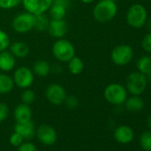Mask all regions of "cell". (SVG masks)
<instances>
[{
    "label": "cell",
    "mask_w": 151,
    "mask_h": 151,
    "mask_svg": "<svg viewBox=\"0 0 151 151\" xmlns=\"http://www.w3.org/2000/svg\"><path fill=\"white\" fill-rule=\"evenodd\" d=\"M117 9V6L113 0H100L93 9V16L98 22L106 23L116 17Z\"/></svg>",
    "instance_id": "1"
},
{
    "label": "cell",
    "mask_w": 151,
    "mask_h": 151,
    "mask_svg": "<svg viewBox=\"0 0 151 151\" xmlns=\"http://www.w3.org/2000/svg\"><path fill=\"white\" fill-rule=\"evenodd\" d=\"M52 52L59 62L65 63L76 55V49L69 40L63 37L55 40L52 46Z\"/></svg>",
    "instance_id": "2"
},
{
    "label": "cell",
    "mask_w": 151,
    "mask_h": 151,
    "mask_svg": "<svg viewBox=\"0 0 151 151\" xmlns=\"http://www.w3.org/2000/svg\"><path fill=\"white\" fill-rule=\"evenodd\" d=\"M147 79L146 75L139 71H133L128 75L125 81V88L132 95H140L147 89Z\"/></svg>",
    "instance_id": "3"
},
{
    "label": "cell",
    "mask_w": 151,
    "mask_h": 151,
    "mask_svg": "<svg viewBox=\"0 0 151 151\" xmlns=\"http://www.w3.org/2000/svg\"><path fill=\"white\" fill-rule=\"evenodd\" d=\"M127 94L128 92L125 86L118 83H112L108 85L105 87L103 93L105 100L109 103L116 106L124 104L127 98Z\"/></svg>",
    "instance_id": "4"
},
{
    "label": "cell",
    "mask_w": 151,
    "mask_h": 151,
    "mask_svg": "<svg viewBox=\"0 0 151 151\" xmlns=\"http://www.w3.org/2000/svg\"><path fill=\"white\" fill-rule=\"evenodd\" d=\"M125 18L129 26L133 29H139L146 24L147 20V9L140 4H134L128 8Z\"/></svg>",
    "instance_id": "5"
},
{
    "label": "cell",
    "mask_w": 151,
    "mask_h": 151,
    "mask_svg": "<svg viewBox=\"0 0 151 151\" xmlns=\"http://www.w3.org/2000/svg\"><path fill=\"white\" fill-rule=\"evenodd\" d=\"M13 80L14 86L21 89L30 88L35 80V74L32 69L27 66L18 67L14 70Z\"/></svg>",
    "instance_id": "6"
},
{
    "label": "cell",
    "mask_w": 151,
    "mask_h": 151,
    "mask_svg": "<svg viewBox=\"0 0 151 151\" xmlns=\"http://www.w3.org/2000/svg\"><path fill=\"white\" fill-rule=\"evenodd\" d=\"M35 16L26 11L19 13L12 21L13 29L19 34H26L34 29Z\"/></svg>",
    "instance_id": "7"
},
{
    "label": "cell",
    "mask_w": 151,
    "mask_h": 151,
    "mask_svg": "<svg viewBox=\"0 0 151 151\" xmlns=\"http://www.w3.org/2000/svg\"><path fill=\"white\" fill-rule=\"evenodd\" d=\"M133 49L129 45L121 44L113 48L110 53V59L115 65H127L133 58Z\"/></svg>",
    "instance_id": "8"
},
{
    "label": "cell",
    "mask_w": 151,
    "mask_h": 151,
    "mask_svg": "<svg viewBox=\"0 0 151 151\" xmlns=\"http://www.w3.org/2000/svg\"><path fill=\"white\" fill-rule=\"evenodd\" d=\"M45 97L50 103L53 105H61L65 101L67 92L61 85L52 83L46 87Z\"/></svg>",
    "instance_id": "9"
},
{
    "label": "cell",
    "mask_w": 151,
    "mask_h": 151,
    "mask_svg": "<svg viewBox=\"0 0 151 151\" xmlns=\"http://www.w3.org/2000/svg\"><path fill=\"white\" fill-rule=\"evenodd\" d=\"M53 0H22V5L24 11L33 15L45 14L51 7Z\"/></svg>",
    "instance_id": "10"
},
{
    "label": "cell",
    "mask_w": 151,
    "mask_h": 151,
    "mask_svg": "<svg viewBox=\"0 0 151 151\" xmlns=\"http://www.w3.org/2000/svg\"><path fill=\"white\" fill-rule=\"evenodd\" d=\"M47 31L55 39L63 38L68 32V24L64 19H50Z\"/></svg>",
    "instance_id": "11"
},
{
    "label": "cell",
    "mask_w": 151,
    "mask_h": 151,
    "mask_svg": "<svg viewBox=\"0 0 151 151\" xmlns=\"http://www.w3.org/2000/svg\"><path fill=\"white\" fill-rule=\"evenodd\" d=\"M37 136L39 141L45 145L51 146L57 140L56 131L48 124H41L37 129Z\"/></svg>",
    "instance_id": "12"
},
{
    "label": "cell",
    "mask_w": 151,
    "mask_h": 151,
    "mask_svg": "<svg viewBox=\"0 0 151 151\" xmlns=\"http://www.w3.org/2000/svg\"><path fill=\"white\" fill-rule=\"evenodd\" d=\"M70 0H53L51 7L48 10L50 19H64Z\"/></svg>",
    "instance_id": "13"
},
{
    "label": "cell",
    "mask_w": 151,
    "mask_h": 151,
    "mask_svg": "<svg viewBox=\"0 0 151 151\" xmlns=\"http://www.w3.org/2000/svg\"><path fill=\"white\" fill-rule=\"evenodd\" d=\"M115 139L121 144H129L134 138V132L129 125L122 124L116 128L114 132Z\"/></svg>",
    "instance_id": "14"
},
{
    "label": "cell",
    "mask_w": 151,
    "mask_h": 151,
    "mask_svg": "<svg viewBox=\"0 0 151 151\" xmlns=\"http://www.w3.org/2000/svg\"><path fill=\"white\" fill-rule=\"evenodd\" d=\"M16 65V58L7 49L0 52V72L13 71Z\"/></svg>",
    "instance_id": "15"
},
{
    "label": "cell",
    "mask_w": 151,
    "mask_h": 151,
    "mask_svg": "<svg viewBox=\"0 0 151 151\" xmlns=\"http://www.w3.org/2000/svg\"><path fill=\"white\" fill-rule=\"evenodd\" d=\"M8 50L16 59H24L29 54V46L24 41H15L10 44Z\"/></svg>",
    "instance_id": "16"
},
{
    "label": "cell",
    "mask_w": 151,
    "mask_h": 151,
    "mask_svg": "<svg viewBox=\"0 0 151 151\" xmlns=\"http://www.w3.org/2000/svg\"><path fill=\"white\" fill-rule=\"evenodd\" d=\"M14 116L16 120V123H23L31 120L32 117V110L29 105L21 103L16 106L14 111Z\"/></svg>",
    "instance_id": "17"
},
{
    "label": "cell",
    "mask_w": 151,
    "mask_h": 151,
    "mask_svg": "<svg viewBox=\"0 0 151 151\" xmlns=\"http://www.w3.org/2000/svg\"><path fill=\"white\" fill-rule=\"evenodd\" d=\"M14 132L21 134L24 139H29L35 135L36 128L34 124L30 120L23 123H16L14 125Z\"/></svg>",
    "instance_id": "18"
},
{
    "label": "cell",
    "mask_w": 151,
    "mask_h": 151,
    "mask_svg": "<svg viewBox=\"0 0 151 151\" xmlns=\"http://www.w3.org/2000/svg\"><path fill=\"white\" fill-rule=\"evenodd\" d=\"M125 109L129 112L137 113L141 111L144 109V101L139 95H132L131 97H127L124 101Z\"/></svg>",
    "instance_id": "19"
},
{
    "label": "cell",
    "mask_w": 151,
    "mask_h": 151,
    "mask_svg": "<svg viewBox=\"0 0 151 151\" xmlns=\"http://www.w3.org/2000/svg\"><path fill=\"white\" fill-rule=\"evenodd\" d=\"M32 71L35 76L40 78H45L52 72V66L50 63L45 60H38L34 62L32 67Z\"/></svg>",
    "instance_id": "20"
},
{
    "label": "cell",
    "mask_w": 151,
    "mask_h": 151,
    "mask_svg": "<svg viewBox=\"0 0 151 151\" xmlns=\"http://www.w3.org/2000/svg\"><path fill=\"white\" fill-rule=\"evenodd\" d=\"M13 78L6 73L0 72V94H7L14 88Z\"/></svg>",
    "instance_id": "21"
},
{
    "label": "cell",
    "mask_w": 151,
    "mask_h": 151,
    "mask_svg": "<svg viewBox=\"0 0 151 151\" xmlns=\"http://www.w3.org/2000/svg\"><path fill=\"white\" fill-rule=\"evenodd\" d=\"M68 70L71 75L78 76L80 75L85 68V63L83 60L78 56H74L68 62Z\"/></svg>",
    "instance_id": "22"
},
{
    "label": "cell",
    "mask_w": 151,
    "mask_h": 151,
    "mask_svg": "<svg viewBox=\"0 0 151 151\" xmlns=\"http://www.w3.org/2000/svg\"><path fill=\"white\" fill-rule=\"evenodd\" d=\"M35 16V22H34V29L37 31H45L47 30L49 22H50V17L49 15L45 14H40L34 15Z\"/></svg>",
    "instance_id": "23"
},
{
    "label": "cell",
    "mask_w": 151,
    "mask_h": 151,
    "mask_svg": "<svg viewBox=\"0 0 151 151\" xmlns=\"http://www.w3.org/2000/svg\"><path fill=\"white\" fill-rule=\"evenodd\" d=\"M137 68L138 71L141 72L144 75H147L151 71V57L143 55L137 60Z\"/></svg>",
    "instance_id": "24"
},
{
    "label": "cell",
    "mask_w": 151,
    "mask_h": 151,
    "mask_svg": "<svg viewBox=\"0 0 151 151\" xmlns=\"http://www.w3.org/2000/svg\"><path fill=\"white\" fill-rule=\"evenodd\" d=\"M139 145L144 151H151V131H145L141 133Z\"/></svg>",
    "instance_id": "25"
},
{
    "label": "cell",
    "mask_w": 151,
    "mask_h": 151,
    "mask_svg": "<svg viewBox=\"0 0 151 151\" xmlns=\"http://www.w3.org/2000/svg\"><path fill=\"white\" fill-rule=\"evenodd\" d=\"M21 100L22 103L30 106L36 100V93L30 88L23 89V92L21 95Z\"/></svg>",
    "instance_id": "26"
},
{
    "label": "cell",
    "mask_w": 151,
    "mask_h": 151,
    "mask_svg": "<svg viewBox=\"0 0 151 151\" xmlns=\"http://www.w3.org/2000/svg\"><path fill=\"white\" fill-rule=\"evenodd\" d=\"M10 44L11 40L8 34L3 29H0V52L7 50L10 46Z\"/></svg>",
    "instance_id": "27"
},
{
    "label": "cell",
    "mask_w": 151,
    "mask_h": 151,
    "mask_svg": "<svg viewBox=\"0 0 151 151\" xmlns=\"http://www.w3.org/2000/svg\"><path fill=\"white\" fill-rule=\"evenodd\" d=\"M22 0H0V8L2 10H12L22 4Z\"/></svg>",
    "instance_id": "28"
},
{
    "label": "cell",
    "mask_w": 151,
    "mask_h": 151,
    "mask_svg": "<svg viewBox=\"0 0 151 151\" xmlns=\"http://www.w3.org/2000/svg\"><path fill=\"white\" fill-rule=\"evenodd\" d=\"M64 103H65V105L67 106L68 109H76V108H78V105H79V101H78V99L77 97L74 96V95H69V96L67 95Z\"/></svg>",
    "instance_id": "29"
},
{
    "label": "cell",
    "mask_w": 151,
    "mask_h": 151,
    "mask_svg": "<svg viewBox=\"0 0 151 151\" xmlns=\"http://www.w3.org/2000/svg\"><path fill=\"white\" fill-rule=\"evenodd\" d=\"M141 47L147 52H151V31L144 36L141 41Z\"/></svg>",
    "instance_id": "30"
},
{
    "label": "cell",
    "mask_w": 151,
    "mask_h": 151,
    "mask_svg": "<svg viewBox=\"0 0 151 151\" xmlns=\"http://www.w3.org/2000/svg\"><path fill=\"white\" fill-rule=\"evenodd\" d=\"M23 140H24L23 137L21 134H19L18 132H15L10 136V139H9L10 144L13 145L14 147H19L23 142Z\"/></svg>",
    "instance_id": "31"
},
{
    "label": "cell",
    "mask_w": 151,
    "mask_h": 151,
    "mask_svg": "<svg viewBox=\"0 0 151 151\" xmlns=\"http://www.w3.org/2000/svg\"><path fill=\"white\" fill-rule=\"evenodd\" d=\"M9 115V107L5 102H0V123L5 121Z\"/></svg>",
    "instance_id": "32"
},
{
    "label": "cell",
    "mask_w": 151,
    "mask_h": 151,
    "mask_svg": "<svg viewBox=\"0 0 151 151\" xmlns=\"http://www.w3.org/2000/svg\"><path fill=\"white\" fill-rule=\"evenodd\" d=\"M18 151H37V148L32 142H22L18 147Z\"/></svg>",
    "instance_id": "33"
},
{
    "label": "cell",
    "mask_w": 151,
    "mask_h": 151,
    "mask_svg": "<svg viewBox=\"0 0 151 151\" xmlns=\"http://www.w3.org/2000/svg\"><path fill=\"white\" fill-rule=\"evenodd\" d=\"M79 1L83 4H86V5H89V4H92L93 2H95L96 0H79Z\"/></svg>",
    "instance_id": "34"
},
{
    "label": "cell",
    "mask_w": 151,
    "mask_h": 151,
    "mask_svg": "<svg viewBox=\"0 0 151 151\" xmlns=\"http://www.w3.org/2000/svg\"><path fill=\"white\" fill-rule=\"evenodd\" d=\"M146 24H147V29H149V31H151V18L148 19V20H147Z\"/></svg>",
    "instance_id": "35"
},
{
    "label": "cell",
    "mask_w": 151,
    "mask_h": 151,
    "mask_svg": "<svg viewBox=\"0 0 151 151\" xmlns=\"http://www.w3.org/2000/svg\"><path fill=\"white\" fill-rule=\"evenodd\" d=\"M147 124L148 128H149L150 131H151V115L147 117Z\"/></svg>",
    "instance_id": "36"
},
{
    "label": "cell",
    "mask_w": 151,
    "mask_h": 151,
    "mask_svg": "<svg viewBox=\"0 0 151 151\" xmlns=\"http://www.w3.org/2000/svg\"><path fill=\"white\" fill-rule=\"evenodd\" d=\"M146 77H147V81H151V71L146 75Z\"/></svg>",
    "instance_id": "37"
},
{
    "label": "cell",
    "mask_w": 151,
    "mask_h": 151,
    "mask_svg": "<svg viewBox=\"0 0 151 151\" xmlns=\"http://www.w3.org/2000/svg\"><path fill=\"white\" fill-rule=\"evenodd\" d=\"M113 1H115V0H113Z\"/></svg>",
    "instance_id": "38"
}]
</instances>
